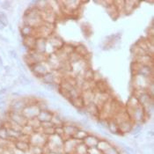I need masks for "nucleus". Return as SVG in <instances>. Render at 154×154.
Here are the masks:
<instances>
[{"mask_svg":"<svg viewBox=\"0 0 154 154\" xmlns=\"http://www.w3.org/2000/svg\"><path fill=\"white\" fill-rule=\"evenodd\" d=\"M102 154H120L119 153V152L117 151V149L116 148V147H114V146H110V147H108L107 150L103 152Z\"/></svg>","mask_w":154,"mask_h":154,"instance_id":"dca6fc26","label":"nucleus"},{"mask_svg":"<svg viewBox=\"0 0 154 154\" xmlns=\"http://www.w3.org/2000/svg\"><path fill=\"white\" fill-rule=\"evenodd\" d=\"M26 105H27V101L26 100L16 99L11 102L10 111L11 112H16V113H21Z\"/></svg>","mask_w":154,"mask_h":154,"instance_id":"7ed1b4c3","label":"nucleus"},{"mask_svg":"<svg viewBox=\"0 0 154 154\" xmlns=\"http://www.w3.org/2000/svg\"><path fill=\"white\" fill-rule=\"evenodd\" d=\"M42 129V128H41ZM42 134L43 135H50V136H53L55 135V127H49V128H44V129H42Z\"/></svg>","mask_w":154,"mask_h":154,"instance_id":"4468645a","label":"nucleus"},{"mask_svg":"<svg viewBox=\"0 0 154 154\" xmlns=\"http://www.w3.org/2000/svg\"><path fill=\"white\" fill-rule=\"evenodd\" d=\"M87 150L88 148L85 145L83 142L78 143L74 152H77L78 154H87Z\"/></svg>","mask_w":154,"mask_h":154,"instance_id":"ddd939ff","label":"nucleus"},{"mask_svg":"<svg viewBox=\"0 0 154 154\" xmlns=\"http://www.w3.org/2000/svg\"><path fill=\"white\" fill-rule=\"evenodd\" d=\"M8 54H9V56H10L12 58H13V59H15V60L19 59V58H18V53H17V51H16L14 48L9 49V50H8Z\"/></svg>","mask_w":154,"mask_h":154,"instance_id":"a211bd4d","label":"nucleus"},{"mask_svg":"<svg viewBox=\"0 0 154 154\" xmlns=\"http://www.w3.org/2000/svg\"><path fill=\"white\" fill-rule=\"evenodd\" d=\"M31 69L33 73L35 75L37 78H42L43 75H45L46 73L49 72V70L47 67L46 64L43 63V62L42 63H37L31 66Z\"/></svg>","mask_w":154,"mask_h":154,"instance_id":"f03ea898","label":"nucleus"},{"mask_svg":"<svg viewBox=\"0 0 154 154\" xmlns=\"http://www.w3.org/2000/svg\"><path fill=\"white\" fill-rule=\"evenodd\" d=\"M83 143L87 147V148H93V147H96L97 146V143L99 142V139L94 137V136H92V135H89L84 139Z\"/></svg>","mask_w":154,"mask_h":154,"instance_id":"6e6552de","label":"nucleus"},{"mask_svg":"<svg viewBox=\"0 0 154 154\" xmlns=\"http://www.w3.org/2000/svg\"><path fill=\"white\" fill-rule=\"evenodd\" d=\"M14 147H15V149H17L22 152H26V151H28L30 149V143L22 141V140H16L14 142Z\"/></svg>","mask_w":154,"mask_h":154,"instance_id":"1a4fd4ad","label":"nucleus"},{"mask_svg":"<svg viewBox=\"0 0 154 154\" xmlns=\"http://www.w3.org/2000/svg\"><path fill=\"white\" fill-rule=\"evenodd\" d=\"M42 81L43 85H57V81H56V77L52 72H48L45 75H43L42 78Z\"/></svg>","mask_w":154,"mask_h":154,"instance_id":"0eeeda50","label":"nucleus"},{"mask_svg":"<svg viewBox=\"0 0 154 154\" xmlns=\"http://www.w3.org/2000/svg\"><path fill=\"white\" fill-rule=\"evenodd\" d=\"M111 144L110 143L107 141V140H99V142L97 143V148L103 153L106 150H107L108 147H110Z\"/></svg>","mask_w":154,"mask_h":154,"instance_id":"9b49d317","label":"nucleus"},{"mask_svg":"<svg viewBox=\"0 0 154 154\" xmlns=\"http://www.w3.org/2000/svg\"><path fill=\"white\" fill-rule=\"evenodd\" d=\"M35 51L43 54L46 50V41L45 38L43 37H37L35 41Z\"/></svg>","mask_w":154,"mask_h":154,"instance_id":"20e7f679","label":"nucleus"},{"mask_svg":"<svg viewBox=\"0 0 154 154\" xmlns=\"http://www.w3.org/2000/svg\"><path fill=\"white\" fill-rule=\"evenodd\" d=\"M63 136H68V138L73 137L75 133L79 130V128L76 126V124H66L63 126Z\"/></svg>","mask_w":154,"mask_h":154,"instance_id":"423d86ee","label":"nucleus"},{"mask_svg":"<svg viewBox=\"0 0 154 154\" xmlns=\"http://www.w3.org/2000/svg\"><path fill=\"white\" fill-rule=\"evenodd\" d=\"M35 32V28H34L30 26H27V25H24V26H22L20 29V33H21V35L23 36V38L34 36Z\"/></svg>","mask_w":154,"mask_h":154,"instance_id":"9d476101","label":"nucleus"},{"mask_svg":"<svg viewBox=\"0 0 154 154\" xmlns=\"http://www.w3.org/2000/svg\"><path fill=\"white\" fill-rule=\"evenodd\" d=\"M53 115L54 114L49 110H41L36 118L40 122H46L51 121Z\"/></svg>","mask_w":154,"mask_h":154,"instance_id":"39448f33","label":"nucleus"},{"mask_svg":"<svg viewBox=\"0 0 154 154\" xmlns=\"http://www.w3.org/2000/svg\"><path fill=\"white\" fill-rule=\"evenodd\" d=\"M0 23L5 26H8V18L4 12H0Z\"/></svg>","mask_w":154,"mask_h":154,"instance_id":"2eb2a0df","label":"nucleus"},{"mask_svg":"<svg viewBox=\"0 0 154 154\" xmlns=\"http://www.w3.org/2000/svg\"><path fill=\"white\" fill-rule=\"evenodd\" d=\"M11 2L10 1H4V2H2L1 3V7H2V9H4V10H9L10 8H11Z\"/></svg>","mask_w":154,"mask_h":154,"instance_id":"f3484780","label":"nucleus"},{"mask_svg":"<svg viewBox=\"0 0 154 154\" xmlns=\"http://www.w3.org/2000/svg\"><path fill=\"white\" fill-rule=\"evenodd\" d=\"M40 113V109L37 107V103L36 104H30V105H26V107L24 108L21 112V114L23 115V116L26 119L27 121L31 120V119L36 118L38 114Z\"/></svg>","mask_w":154,"mask_h":154,"instance_id":"f257e3e1","label":"nucleus"},{"mask_svg":"<svg viewBox=\"0 0 154 154\" xmlns=\"http://www.w3.org/2000/svg\"><path fill=\"white\" fill-rule=\"evenodd\" d=\"M0 40H1L2 42H5V43H9V42H10V40H9L7 37H5V35H1V34H0Z\"/></svg>","mask_w":154,"mask_h":154,"instance_id":"6ab92c4d","label":"nucleus"},{"mask_svg":"<svg viewBox=\"0 0 154 154\" xmlns=\"http://www.w3.org/2000/svg\"><path fill=\"white\" fill-rule=\"evenodd\" d=\"M87 136H88V133H87L86 131H81V130L79 129V130L77 131V132L75 133V135L73 136L72 138H74V139H76V140H78V141L80 140V141L82 142Z\"/></svg>","mask_w":154,"mask_h":154,"instance_id":"f8f14e48","label":"nucleus"},{"mask_svg":"<svg viewBox=\"0 0 154 154\" xmlns=\"http://www.w3.org/2000/svg\"><path fill=\"white\" fill-rule=\"evenodd\" d=\"M7 90H8V88H7V87H4V88H2V89L0 90V95L2 96V95L5 94H6Z\"/></svg>","mask_w":154,"mask_h":154,"instance_id":"aec40b11","label":"nucleus"}]
</instances>
